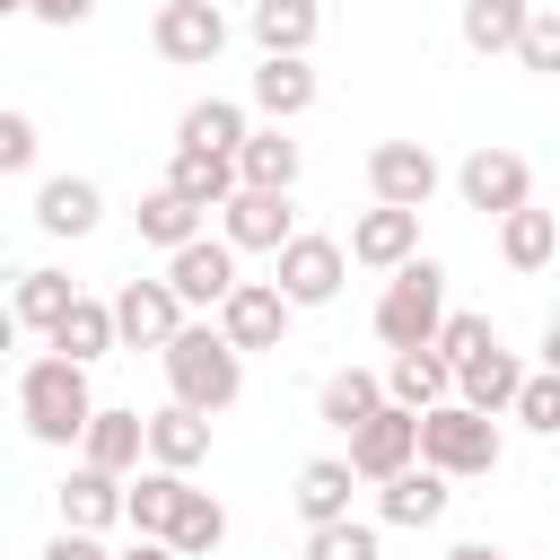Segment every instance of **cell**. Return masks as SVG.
I'll list each match as a JSON object with an SVG mask.
<instances>
[{"label":"cell","instance_id":"6da1fadb","mask_svg":"<svg viewBox=\"0 0 560 560\" xmlns=\"http://www.w3.org/2000/svg\"><path fill=\"white\" fill-rule=\"evenodd\" d=\"M158 368H166V394L184 402V411H201V420H219V411H236V394H245V350L219 332V324H175V341L158 350Z\"/></svg>","mask_w":560,"mask_h":560},{"label":"cell","instance_id":"7a4b0ae2","mask_svg":"<svg viewBox=\"0 0 560 560\" xmlns=\"http://www.w3.org/2000/svg\"><path fill=\"white\" fill-rule=\"evenodd\" d=\"M88 411H96V394H88V368H79V359H61V350L26 359V376H18V420H26L35 446H79Z\"/></svg>","mask_w":560,"mask_h":560},{"label":"cell","instance_id":"3957f363","mask_svg":"<svg viewBox=\"0 0 560 560\" xmlns=\"http://www.w3.org/2000/svg\"><path fill=\"white\" fill-rule=\"evenodd\" d=\"M499 455H508V438H499L490 411H472V402H429L420 411V464L429 472L481 481V472H499Z\"/></svg>","mask_w":560,"mask_h":560},{"label":"cell","instance_id":"277c9868","mask_svg":"<svg viewBox=\"0 0 560 560\" xmlns=\"http://www.w3.org/2000/svg\"><path fill=\"white\" fill-rule=\"evenodd\" d=\"M438 315H446V271L429 254L394 262L385 271V298H376V341L385 350H420V341H438Z\"/></svg>","mask_w":560,"mask_h":560},{"label":"cell","instance_id":"5b68a950","mask_svg":"<svg viewBox=\"0 0 560 560\" xmlns=\"http://www.w3.org/2000/svg\"><path fill=\"white\" fill-rule=\"evenodd\" d=\"M341 280H350V254H341V236H289L280 254H271V289L289 298V306H332L341 298Z\"/></svg>","mask_w":560,"mask_h":560},{"label":"cell","instance_id":"8992f818","mask_svg":"<svg viewBox=\"0 0 560 560\" xmlns=\"http://www.w3.org/2000/svg\"><path fill=\"white\" fill-rule=\"evenodd\" d=\"M149 44H158V61H175V70H210V61L228 52V18H219V0H158Z\"/></svg>","mask_w":560,"mask_h":560},{"label":"cell","instance_id":"52a82bcc","mask_svg":"<svg viewBox=\"0 0 560 560\" xmlns=\"http://www.w3.org/2000/svg\"><path fill=\"white\" fill-rule=\"evenodd\" d=\"M455 192H464V210H481V219H508V210H525V201H534V166H525L516 149L481 140V149L455 166Z\"/></svg>","mask_w":560,"mask_h":560},{"label":"cell","instance_id":"ba28073f","mask_svg":"<svg viewBox=\"0 0 560 560\" xmlns=\"http://www.w3.org/2000/svg\"><path fill=\"white\" fill-rule=\"evenodd\" d=\"M402 464H420V411L376 402V411L350 429V472H359V481H394Z\"/></svg>","mask_w":560,"mask_h":560},{"label":"cell","instance_id":"9c48e42d","mask_svg":"<svg viewBox=\"0 0 560 560\" xmlns=\"http://www.w3.org/2000/svg\"><path fill=\"white\" fill-rule=\"evenodd\" d=\"M446 184V166L429 158V140H376L368 149V192L394 210H429V192Z\"/></svg>","mask_w":560,"mask_h":560},{"label":"cell","instance_id":"30bf717a","mask_svg":"<svg viewBox=\"0 0 560 560\" xmlns=\"http://www.w3.org/2000/svg\"><path fill=\"white\" fill-rule=\"evenodd\" d=\"M219 236H228L236 254H280V245L298 236V210H289V192H262V184H236V192L219 201Z\"/></svg>","mask_w":560,"mask_h":560},{"label":"cell","instance_id":"8fae6325","mask_svg":"<svg viewBox=\"0 0 560 560\" xmlns=\"http://www.w3.org/2000/svg\"><path fill=\"white\" fill-rule=\"evenodd\" d=\"M105 306H114V350H166L184 324V298L166 280H122Z\"/></svg>","mask_w":560,"mask_h":560},{"label":"cell","instance_id":"7c38bea8","mask_svg":"<svg viewBox=\"0 0 560 560\" xmlns=\"http://www.w3.org/2000/svg\"><path fill=\"white\" fill-rule=\"evenodd\" d=\"M236 280H245V271H236V245H228V236H210V228H201L192 245H175V254H166V289L184 298V315H192V306H219Z\"/></svg>","mask_w":560,"mask_h":560},{"label":"cell","instance_id":"4fadbf2b","mask_svg":"<svg viewBox=\"0 0 560 560\" xmlns=\"http://www.w3.org/2000/svg\"><path fill=\"white\" fill-rule=\"evenodd\" d=\"M210 315H219V332H228L236 350H280V341H289V315H298V306H289V298H280L271 280H236V289H228V298H219Z\"/></svg>","mask_w":560,"mask_h":560},{"label":"cell","instance_id":"5bb4252c","mask_svg":"<svg viewBox=\"0 0 560 560\" xmlns=\"http://www.w3.org/2000/svg\"><path fill=\"white\" fill-rule=\"evenodd\" d=\"M79 464H96V472L131 481V472L149 464V420H140V411H122V402H96V411H88V429H79Z\"/></svg>","mask_w":560,"mask_h":560},{"label":"cell","instance_id":"9a60e30c","mask_svg":"<svg viewBox=\"0 0 560 560\" xmlns=\"http://www.w3.org/2000/svg\"><path fill=\"white\" fill-rule=\"evenodd\" d=\"M359 271H394V262H411L420 254V210H394V201H368L359 219H350V245H341Z\"/></svg>","mask_w":560,"mask_h":560},{"label":"cell","instance_id":"2e32d148","mask_svg":"<svg viewBox=\"0 0 560 560\" xmlns=\"http://www.w3.org/2000/svg\"><path fill=\"white\" fill-rule=\"evenodd\" d=\"M105 219V184L96 175H44L35 184V228L44 236H96Z\"/></svg>","mask_w":560,"mask_h":560},{"label":"cell","instance_id":"e0dca14e","mask_svg":"<svg viewBox=\"0 0 560 560\" xmlns=\"http://www.w3.org/2000/svg\"><path fill=\"white\" fill-rule=\"evenodd\" d=\"M385 402H402V411L455 402V359H446L438 341H420V350H394V359H385Z\"/></svg>","mask_w":560,"mask_h":560},{"label":"cell","instance_id":"ac0fdd59","mask_svg":"<svg viewBox=\"0 0 560 560\" xmlns=\"http://www.w3.org/2000/svg\"><path fill=\"white\" fill-rule=\"evenodd\" d=\"M446 499H455V481L446 472H429V464H402L394 481H376V525H438L446 516Z\"/></svg>","mask_w":560,"mask_h":560},{"label":"cell","instance_id":"d6986e66","mask_svg":"<svg viewBox=\"0 0 560 560\" xmlns=\"http://www.w3.org/2000/svg\"><path fill=\"white\" fill-rule=\"evenodd\" d=\"M254 114L262 122H298L306 105H315V61L306 52H262V70H254Z\"/></svg>","mask_w":560,"mask_h":560},{"label":"cell","instance_id":"ffe728a7","mask_svg":"<svg viewBox=\"0 0 560 560\" xmlns=\"http://www.w3.org/2000/svg\"><path fill=\"white\" fill-rule=\"evenodd\" d=\"M298 166H306V149L289 140V122H254V131L236 140V184L289 192V184H298Z\"/></svg>","mask_w":560,"mask_h":560},{"label":"cell","instance_id":"44dd1931","mask_svg":"<svg viewBox=\"0 0 560 560\" xmlns=\"http://www.w3.org/2000/svg\"><path fill=\"white\" fill-rule=\"evenodd\" d=\"M516 385H525V359L516 350H481V359H464L455 368V402H472V411H490V420H508V402H516Z\"/></svg>","mask_w":560,"mask_h":560},{"label":"cell","instance_id":"7402d4cb","mask_svg":"<svg viewBox=\"0 0 560 560\" xmlns=\"http://www.w3.org/2000/svg\"><path fill=\"white\" fill-rule=\"evenodd\" d=\"M52 508H61V525L105 534V525H122V481H114V472H96V464H70V481L52 490Z\"/></svg>","mask_w":560,"mask_h":560},{"label":"cell","instance_id":"603a6c76","mask_svg":"<svg viewBox=\"0 0 560 560\" xmlns=\"http://www.w3.org/2000/svg\"><path fill=\"white\" fill-rule=\"evenodd\" d=\"M350 490H359L350 455H315V464H298V490H289V508H298L306 525H332V516H350Z\"/></svg>","mask_w":560,"mask_h":560},{"label":"cell","instance_id":"cb8c5ba5","mask_svg":"<svg viewBox=\"0 0 560 560\" xmlns=\"http://www.w3.org/2000/svg\"><path fill=\"white\" fill-rule=\"evenodd\" d=\"M149 464H166V472L210 464V420H201V411H184V402L149 411Z\"/></svg>","mask_w":560,"mask_h":560},{"label":"cell","instance_id":"d4e9b609","mask_svg":"<svg viewBox=\"0 0 560 560\" xmlns=\"http://www.w3.org/2000/svg\"><path fill=\"white\" fill-rule=\"evenodd\" d=\"M184 481H192V472H166V464H140V472L122 481V525H131V534H158V542H166V516H175V499H184Z\"/></svg>","mask_w":560,"mask_h":560},{"label":"cell","instance_id":"484cf974","mask_svg":"<svg viewBox=\"0 0 560 560\" xmlns=\"http://www.w3.org/2000/svg\"><path fill=\"white\" fill-rule=\"evenodd\" d=\"M254 131V114L236 105V96H201V105H184V122H175V149H219V158H236V140Z\"/></svg>","mask_w":560,"mask_h":560},{"label":"cell","instance_id":"4316f807","mask_svg":"<svg viewBox=\"0 0 560 560\" xmlns=\"http://www.w3.org/2000/svg\"><path fill=\"white\" fill-rule=\"evenodd\" d=\"M70 271H52V262H35V271H18V289H9V315H18V332H52L61 315H70Z\"/></svg>","mask_w":560,"mask_h":560},{"label":"cell","instance_id":"83f0119b","mask_svg":"<svg viewBox=\"0 0 560 560\" xmlns=\"http://www.w3.org/2000/svg\"><path fill=\"white\" fill-rule=\"evenodd\" d=\"M166 542H175V560H210V551L228 542V508L184 481V499H175V516H166Z\"/></svg>","mask_w":560,"mask_h":560},{"label":"cell","instance_id":"f1b7e54d","mask_svg":"<svg viewBox=\"0 0 560 560\" xmlns=\"http://www.w3.org/2000/svg\"><path fill=\"white\" fill-rule=\"evenodd\" d=\"M166 184H175L192 210H219V201L236 192V158H219V149H175V158H166Z\"/></svg>","mask_w":560,"mask_h":560},{"label":"cell","instance_id":"f546056e","mask_svg":"<svg viewBox=\"0 0 560 560\" xmlns=\"http://www.w3.org/2000/svg\"><path fill=\"white\" fill-rule=\"evenodd\" d=\"M131 219H140V245L175 254V245H192V236H201V219H210V210H192L175 184H158V192H140V210H131Z\"/></svg>","mask_w":560,"mask_h":560},{"label":"cell","instance_id":"4dcf8cb0","mask_svg":"<svg viewBox=\"0 0 560 560\" xmlns=\"http://www.w3.org/2000/svg\"><path fill=\"white\" fill-rule=\"evenodd\" d=\"M551 254H560V219H551V210L525 201V210L499 219V262H508V271H542Z\"/></svg>","mask_w":560,"mask_h":560},{"label":"cell","instance_id":"1f68e13d","mask_svg":"<svg viewBox=\"0 0 560 560\" xmlns=\"http://www.w3.org/2000/svg\"><path fill=\"white\" fill-rule=\"evenodd\" d=\"M44 341H52L61 359H79V368H96V359L114 350V306H105V298H70V315H61V324H52Z\"/></svg>","mask_w":560,"mask_h":560},{"label":"cell","instance_id":"d6a6232c","mask_svg":"<svg viewBox=\"0 0 560 560\" xmlns=\"http://www.w3.org/2000/svg\"><path fill=\"white\" fill-rule=\"evenodd\" d=\"M376 402H385V376H376V368H332V376H324V394H315L324 429H341V438H350Z\"/></svg>","mask_w":560,"mask_h":560},{"label":"cell","instance_id":"836d02e7","mask_svg":"<svg viewBox=\"0 0 560 560\" xmlns=\"http://www.w3.org/2000/svg\"><path fill=\"white\" fill-rule=\"evenodd\" d=\"M245 26H254L262 52H306V44L324 35V9H315V0H254Z\"/></svg>","mask_w":560,"mask_h":560},{"label":"cell","instance_id":"e575fe53","mask_svg":"<svg viewBox=\"0 0 560 560\" xmlns=\"http://www.w3.org/2000/svg\"><path fill=\"white\" fill-rule=\"evenodd\" d=\"M525 9L534 0H464V18H455V35H464V52H516V35H525Z\"/></svg>","mask_w":560,"mask_h":560},{"label":"cell","instance_id":"d590c367","mask_svg":"<svg viewBox=\"0 0 560 560\" xmlns=\"http://www.w3.org/2000/svg\"><path fill=\"white\" fill-rule=\"evenodd\" d=\"M508 420H516V429H534V438H560V368H525V385H516Z\"/></svg>","mask_w":560,"mask_h":560},{"label":"cell","instance_id":"8d00e7d4","mask_svg":"<svg viewBox=\"0 0 560 560\" xmlns=\"http://www.w3.org/2000/svg\"><path fill=\"white\" fill-rule=\"evenodd\" d=\"M306 560H385V534L359 516H332V525H306Z\"/></svg>","mask_w":560,"mask_h":560},{"label":"cell","instance_id":"74e56055","mask_svg":"<svg viewBox=\"0 0 560 560\" xmlns=\"http://www.w3.org/2000/svg\"><path fill=\"white\" fill-rule=\"evenodd\" d=\"M508 61L534 70V79H560V9H525V35H516Z\"/></svg>","mask_w":560,"mask_h":560},{"label":"cell","instance_id":"f35d334b","mask_svg":"<svg viewBox=\"0 0 560 560\" xmlns=\"http://www.w3.org/2000/svg\"><path fill=\"white\" fill-rule=\"evenodd\" d=\"M490 341H499V332H490V315H472V306H446V315H438V350H446L455 368H464V359H481Z\"/></svg>","mask_w":560,"mask_h":560},{"label":"cell","instance_id":"ab89813d","mask_svg":"<svg viewBox=\"0 0 560 560\" xmlns=\"http://www.w3.org/2000/svg\"><path fill=\"white\" fill-rule=\"evenodd\" d=\"M35 149H44V131H35V114H18V105H0V175H26V166H35Z\"/></svg>","mask_w":560,"mask_h":560},{"label":"cell","instance_id":"60d3db41","mask_svg":"<svg viewBox=\"0 0 560 560\" xmlns=\"http://www.w3.org/2000/svg\"><path fill=\"white\" fill-rule=\"evenodd\" d=\"M44 560H114V551H105L96 534H79V525H61V534L44 542Z\"/></svg>","mask_w":560,"mask_h":560},{"label":"cell","instance_id":"b9f144b4","mask_svg":"<svg viewBox=\"0 0 560 560\" xmlns=\"http://www.w3.org/2000/svg\"><path fill=\"white\" fill-rule=\"evenodd\" d=\"M96 0H26V18H44V26H79Z\"/></svg>","mask_w":560,"mask_h":560},{"label":"cell","instance_id":"7bdbcfd3","mask_svg":"<svg viewBox=\"0 0 560 560\" xmlns=\"http://www.w3.org/2000/svg\"><path fill=\"white\" fill-rule=\"evenodd\" d=\"M114 560H175V542H158V534H131V551H114Z\"/></svg>","mask_w":560,"mask_h":560},{"label":"cell","instance_id":"ee69618b","mask_svg":"<svg viewBox=\"0 0 560 560\" xmlns=\"http://www.w3.org/2000/svg\"><path fill=\"white\" fill-rule=\"evenodd\" d=\"M542 368H560V315L542 324Z\"/></svg>","mask_w":560,"mask_h":560},{"label":"cell","instance_id":"f6af8a7d","mask_svg":"<svg viewBox=\"0 0 560 560\" xmlns=\"http://www.w3.org/2000/svg\"><path fill=\"white\" fill-rule=\"evenodd\" d=\"M446 560H508V551H490V542H455Z\"/></svg>","mask_w":560,"mask_h":560},{"label":"cell","instance_id":"bcb514c9","mask_svg":"<svg viewBox=\"0 0 560 560\" xmlns=\"http://www.w3.org/2000/svg\"><path fill=\"white\" fill-rule=\"evenodd\" d=\"M9 350H18V315L0 306V359H9Z\"/></svg>","mask_w":560,"mask_h":560},{"label":"cell","instance_id":"7dc6e473","mask_svg":"<svg viewBox=\"0 0 560 560\" xmlns=\"http://www.w3.org/2000/svg\"><path fill=\"white\" fill-rule=\"evenodd\" d=\"M0 18H26V0H0Z\"/></svg>","mask_w":560,"mask_h":560},{"label":"cell","instance_id":"c3c4849f","mask_svg":"<svg viewBox=\"0 0 560 560\" xmlns=\"http://www.w3.org/2000/svg\"><path fill=\"white\" fill-rule=\"evenodd\" d=\"M551 446H560V438H551Z\"/></svg>","mask_w":560,"mask_h":560}]
</instances>
